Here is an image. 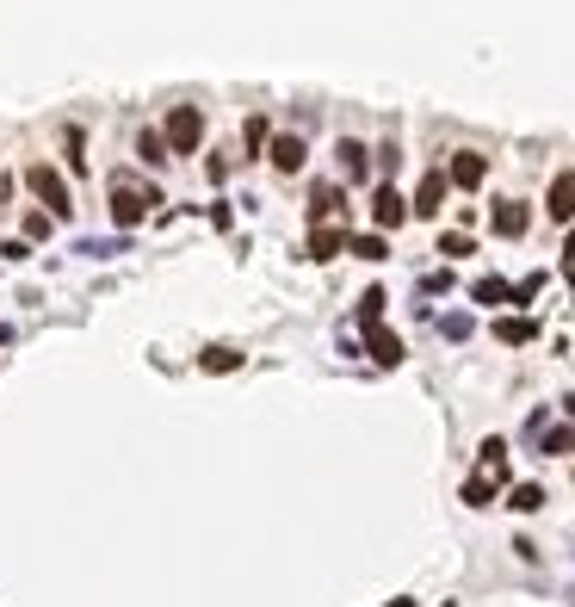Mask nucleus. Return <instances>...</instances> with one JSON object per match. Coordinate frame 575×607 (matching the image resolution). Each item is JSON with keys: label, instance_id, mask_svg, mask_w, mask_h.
Returning <instances> with one entry per match:
<instances>
[{"label": "nucleus", "instance_id": "nucleus-1", "mask_svg": "<svg viewBox=\"0 0 575 607\" xmlns=\"http://www.w3.org/2000/svg\"><path fill=\"white\" fill-rule=\"evenodd\" d=\"M149 205H161V192H142L136 180H112V223L118 230H136L149 217Z\"/></svg>", "mask_w": 575, "mask_h": 607}, {"label": "nucleus", "instance_id": "nucleus-14", "mask_svg": "<svg viewBox=\"0 0 575 607\" xmlns=\"http://www.w3.org/2000/svg\"><path fill=\"white\" fill-rule=\"evenodd\" d=\"M335 155H340V174H346V180H365V143L340 137V149H335Z\"/></svg>", "mask_w": 575, "mask_h": 607}, {"label": "nucleus", "instance_id": "nucleus-12", "mask_svg": "<svg viewBox=\"0 0 575 607\" xmlns=\"http://www.w3.org/2000/svg\"><path fill=\"white\" fill-rule=\"evenodd\" d=\"M532 335H539V322L532 317H502L495 322V341H502V348H526Z\"/></svg>", "mask_w": 575, "mask_h": 607}, {"label": "nucleus", "instance_id": "nucleus-17", "mask_svg": "<svg viewBox=\"0 0 575 607\" xmlns=\"http://www.w3.org/2000/svg\"><path fill=\"white\" fill-rule=\"evenodd\" d=\"M508 508H513V514H539V508H544V490H539V484H520V490L508 496Z\"/></svg>", "mask_w": 575, "mask_h": 607}, {"label": "nucleus", "instance_id": "nucleus-5", "mask_svg": "<svg viewBox=\"0 0 575 607\" xmlns=\"http://www.w3.org/2000/svg\"><path fill=\"white\" fill-rule=\"evenodd\" d=\"M445 186H452V174H440V168L421 180V186H414V217H440L445 211Z\"/></svg>", "mask_w": 575, "mask_h": 607}, {"label": "nucleus", "instance_id": "nucleus-4", "mask_svg": "<svg viewBox=\"0 0 575 607\" xmlns=\"http://www.w3.org/2000/svg\"><path fill=\"white\" fill-rule=\"evenodd\" d=\"M408 211H414V205H408L396 186H377V192H372V223H377V230H403Z\"/></svg>", "mask_w": 575, "mask_h": 607}, {"label": "nucleus", "instance_id": "nucleus-16", "mask_svg": "<svg viewBox=\"0 0 575 607\" xmlns=\"http://www.w3.org/2000/svg\"><path fill=\"white\" fill-rule=\"evenodd\" d=\"M199 366H204V372H236V366H241V354H236V348H204V354H199Z\"/></svg>", "mask_w": 575, "mask_h": 607}, {"label": "nucleus", "instance_id": "nucleus-27", "mask_svg": "<svg viewBox=\"0 0 575 607\" xmlns=\"http://www.w3.org/2000/svg\"><path fill=\"white\" fill-rule=\"evenodd\" d=\"M563 279L575 286V230H570V242H563Z\"/></svg>", "mask_w": 575, "mask_h": 607}, {"label": "nucleus", "instance_id": "nucleus-22", "mask_svg": "<svg viewBox=\"0 0 575 607\" xmlns=\"http://www.w3.org/2000/svg\"><path fill=\"white\" fill-rule=\"evenodd\" d=\"M346 254H359V260H384L390 249H384V236H353V249H346Z\"/></svg>", "mask_w": 575, "mask_h": 607}, {"label": "nucleus", "instance_id": "nucleus-6", "mask_svg": "<svg viewBox=\"0 0 575 607\" xmlns=\"http://www.w3.org/2000/svg\"><path fill=\"white\" fill-rule=\"evenodd\" d=\"M544 211L557 217V223H570V217H575V168H563V174L551 180V192H544Z\"/></svg>", "mask_w": 575, "mask_h": 607}, {"label": "nucleus", "instance_id": "nucleus-19", "mask_svg": "<svg viewBox=\"0 0 575 607\" xmlns=\"http://www.w3.org/2000/svg\"><path fill=\"white\" fill-rule=\"evenodd\" d=\"M272 143V131H267V118H248V124H241V149H248V155H260V149Z\"/></svg>", "mask_w": 575, "mask_h": 607}, {"label": "nucleus", "instance_id": "nucleus-11", "mask_svg": "<svg viewBox=\"0 0 575 607\" xmlns=\"http://www.w3.org/2000/svg\"><path fill=\"white\" fill-rule=\"evenodd\" d=\"M526 223H532V211H526V205H520V199H502V205H495V236H526Z\"/></svg>", "mask_w": 575, "mask_h": 607}, {"label": "nucleus", "instance_id": "nucleus-10", "mask_svg": "<svg viewBox=\"0 0 575 607\" xmlns=\"http://www.w3.org/2000/svg\"><path fill=\"white\" fill-rule=\"evenodd\" d=\"M267 155H272V168H278V174H297V168H304V137H272L267 143Z\"/></svg>", "mask_w": 575, "mask_h": 607}, {"label": "nucleus", "instance_id": "nucleus-15", "mask_svg": "<svg viewBox=\"0 0 575 607\" xmlns=\"http://www.w3.org/2000/svg\"><path fill=\"white\" fill-rule=\"evenodd\" d=\"M495 484H502L495 471H476L471 484H464V502H471V508H489V502H495Z\"/></svg>", "mask_w": 575, "mask_h": 607}, {"label": "nucleus", "instance_id": "nucleus-21", "mask_svg": "<svg viewBox=\"0 0 575 607\" xmlns=\"http://www.w3.org/2000/svg\"><path fill=\"white\" fill-rule=\"evenodd\" d=\"M384 304H390V298H384V291H365V298H359V328H372V322H384Z\"/></svg>", "mask_w": 575, "mask_h": 607}, {"label": "nucleus", "instance_id": "nucleus-9", "mask_svg": "<svg viewBox=\"0 0 575 607\" xmlns=\"http://www.w3.org/2000/svg\"><path fill=\"white\" fill-rule=\"evenodd\" d=\"M365 348H372L377 366H403V335H390L384 322H372V328H365Z\"/></svg>", "mask_w": 575, "mask_h": 607}, {"label": "nucleus", "instance_id": "nucleus-8", "mask_svg": "<svg viewBox=\"0 0 575 607\" xmlns=\"http://www.w3.org/2000/svg\"><path fill=\"white\" fill-rule=\"evenodd\" d=\"M445 174H452V186H464V192H471V186H482V174H489V162H482L476 149H458Z\"/></svg>", "mask_w": 575, "mask_h": 607}, {"label": "nucleus", "instance_id": "nucleus-25", "mask_svg": "<svg viewBox=\"0 0 575 607\" xmlns=\"http://www.w3.org/2000/svg\"><path fill=\"white\" fill-rule=\"evenodd\" d=\"M440 328H445V335H452V341H464V335H471V317H445Z\"/></svg>", "mask_w": 575, "mask_h": 607}, {"label": "nucleus", "instance_id": "nucleus-29", "mask_svg": "<svg viewBox=\"0 0 575 607\" xmlns=\"http://www.w3.org/2000/svg\"><path fill=\"white\" fill-rule=\"evenodd\" d=\"M563 409H570V416H575V397H563Z\"/></svg>", "mask_w": 575, "mask_h": 607}, {"label": "nucleus", "instance_id": "nucleus-2", "mask_svg": "<svg viewBox=\"0 0 575 607\" xmlns=\"http://www.w3.org/2000/svg\"><path fill=\"white\" fill-rule=\"evenodd\" d=\"M25 186H32L37 199L50 205V217H68V211H74V199H68V180L56 174L50 162H32V168H25Z\"/></svg>", "mask_w": 575, "mask_h": 607}, {"label": "nucleus", "instance_id": "nucleus-26", "mask_svg": "<svg viewBox=\"0 0 575 607\" xmlns=\"http://www.w3.org/2000/svg\"><path fill=\"white\" fill-rule=\"evenodd\" d=\"M25 236H32V242H37V236H50V217L32 211V217H25Z\"/></svg>", "mask_w": 575, "mask_h": 607}, {"label": "nucleus", "instance_id": "nucleus-24", "mask_svg": "<svg viewBox=\"0 0 575 607\" xmlns=\"http://www.w3.org/2000/svg\"><path fill=\"white\" fill-rule=\"evenodd\" d=\"M544 453H575V428H551L544 434Z\"/></svg>", "mask_w": 575, "mask_h": 607}, {"label": "nucleus", "instance_id": "nucleus-23", "mask_svg": "<svg viewBox=\"0 0 575 607\" xmlns=\"http://www.w3.org/2000/svg\"><path fill=\"white\" fill-rule=\"evenodd\" d=\"M440 254H445V260H458V254H471V236H464V230H445V236H440Z\"/></svg>", "mask_w": 575, "mask_h": 607}, {"label": "nucleus", "instance_id": "nucleus-3", "mask_svg": "<svg viewBox=\"0 0 575 607\" xmlns=\"http://www.w3.org/2000/svg\"><path fill=\"white\" fill-rule=\"evenodd\" d=\"M161 131H168L173 155H192V149L204 143V112H199V106H173V112H168V124H161Z\"/></svg>", "mask_w": 575, "mask_h": 607}, {"label": "nucleus", "instance_id": "nucleus-18", "mask_svg": "<svg viewBox=\"0 0 575 607\" xmlns=\"http://www.w3.org/2000/svg\"><path fill=\"white\" fill-rule=\"evenodd\" d=\"M471 298L476 304H513V286H502V279H476Z\"/></svg>", "mask_w": 575, "mask_h": 607}, {"label": "nucleus", "instance_id": "nucleus-28", "mask_svg": "<svg viewBox=\"0 0 575 607\" xmlns=\"http://www.w3.org/2000/svg\"><path fill=\"white\" fill-rule=\"evenodd\" d=\"M390 607H414V602H408V595H396V602H390Z\"/></svg>", "mask_w": 575, "mask_h": 607}, {"label": "nucleus", "instance_id": "nucleus-20", "mask_svg": "<svg viewBox=\"0 0 575 607\" xmlns=\"http://www.w3.org/2000/svg\"><path fill=\"white\" fill-rule=\"evenodd\" d=\"M335 211H340V192H335V186H316V199H309V217H316V223H328Z\"/></svg>", "mask_w": 575, "mask_h": 607}, {"label": "nucleus", "instance_id": "nucleus-7", "mask_svg": "<svg viewBox=\"0 0 575 607\" xmlns=\"http://www.w3.org/2000/svg\"><path fill=\"white\" fill-rule=\"evenodd\" d=\"M346 249H353V236L335 230V223H316V230H309V260H335V254H346Z\"/></svg>", "mask_w": 575, "mask_h": 607}, {"label": "nucleus", "instance_id": "nucleus-13", "mask_svg": "<svg viewBox=\"0 0 575 607\" xmlns=\"http://www.w3.org/2000/svg\"><path fill=\"white\" fill-rule=\"evenodd\" d=\"M136 155H142L149 168H161V162H173V143H168V131H142V137H136Z\"/></svg>", "mask_w": 575, "mask_h": 607}]
</instances>
